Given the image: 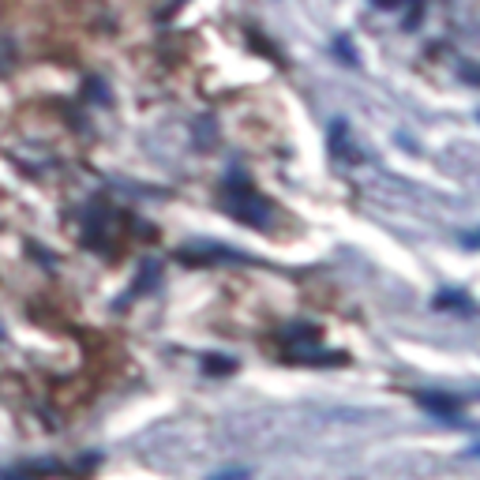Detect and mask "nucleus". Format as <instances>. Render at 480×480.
<instances>
[{"label":"nucleus","mask_w":480,"mask_h":480,"mask_svg":"<svg viewBox=\"0 0 480 480\" xmlns=\"http://www.w3.org/2000/svg\"><path fill=\"white\" fill-rule=\"evenodd\" d=\"M375 8H383V12H398V8H405V5H413V0H372Z\"/></svg>","instance_id":"obj_3"},{"label":"nucleus","mask_w":480,"mask_h":480,"mask_svg":"<svg viewBox=\"0 0 480 480\" xmlns=\"http://www.w3.org/2000/svg\"><path fill=\"white\" fill-rule=\"evenodd\" d=\"M226 207L233 210V218L248 221V226H260V230H263L267 221H271V203L255 196V191H251L248 184H233V188H230Z\"/></svg>","instance_id":"obj_1"},{"label":"nucleus","mask_w":480,"mask_h":480,"mask_svg":"<svg viewBox=\"0 0 480 480\" xmlns=\"http://www.w3.org/2000/svg\"><path fill=\"white\" fill-rule=\"evenodd\" d=\"M15 68V42L8 35H0V76H8Z\"/></svg>","instance_id":"obj_2"},{"label":"nucleus","mask_w":480,"mask_h":480,"mask_svg":"<svg viewBox=\"0 0 480 480\" xmlns=\"http://www.w3.org/2000/svg\"><path fill=\"white\" fill-rule=\"evenodd\" d=\"M244 476H248V473L240 469V473H221V476H210V480H244Z\"/></svg>","instance_id":"obj_4"}]
</instances>
